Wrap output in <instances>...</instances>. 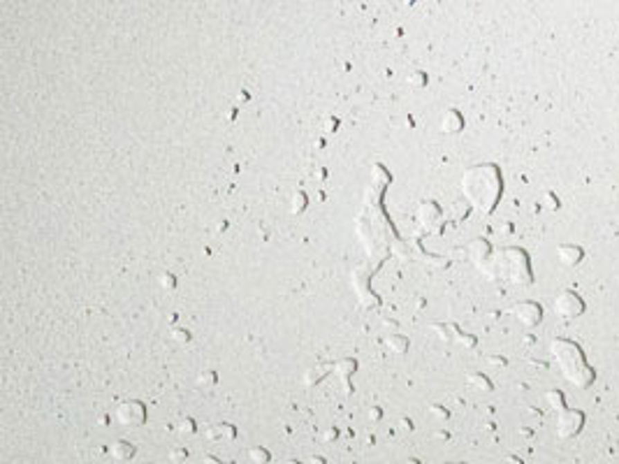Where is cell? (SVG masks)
Masks as SVG:
<instances>
[{"instance_id":"7","label":"cell","mask_w":619,"mask_h":464,"mask_svg":"<svg viewBox=\"0 0 619 464\" xmlns=\"http://www.w3.org/2000/svg\"><path fill=\"white\" fill-rule=\"evenodd\" d=\"M559 258H562V262L564 265H568V267H573V265H577L582 260V249H577V247H571V244H566V247H559Z\"/></svg>"},{"instance_id":"8","label":"cell","mask_w":619,"mask_h":464,"mask_svg":"<svg viewBox=\"0 0 619 464\" xmlns=\"http://www.w3.org/2000/svg\"><path fill=\"white\" fill-rule=\"evenodd\" d=\"M548 402L552 404V407H555V411L559 413V411H564L566 409V402H564V395L559 393V390H552V393H548Z\"/></svg>"},{"instance_id":"6","label":"cell","mask_w":619,"mask_h":464,"mask_svg":"<svg viewBox=\"0 0 619 464\" xmlns=\"http://www.w3.org/2000/svg\"><path fill=\"white\" fill-rule=\"evenodd\" d=\"M512 314L520 318V321H522L524 325H536L538 321H541L543 311H541V307H538V304H534V302H524V304H517V307L512 309Z\"/></svg>"},{"instance_id":"5","label":"cell","mask_w":619,"mask_h":464,"mask_svg":"<svg viewBox=\"0 0 619 464\" xmlns=\"http://www.w3.org/2000/svg\"><path fill=\"white\" fill-rule=\"evenodd\" d=\"M582 425H584V413H580V411H571V409L559 411V436L562 439L575 436L582 429Z\"/></svg>"},{"instance_id":"1","label":"cell","mask_w":619,"mask_h":464,"mask_svg":"<svg viewBox=\"0 0 619 464\" xmlns=\"http://www.w3.org/2000/svg\"><path fill=\"white\" fill-rule=\"evenodd\" d=\"M552 353H555L559 367H562L564 376L573 383L575 388H589L596 379V371L589 367L584 360V353L577 343L568 339H555L552 341Z\"/></svg>"},{"instance_id":"3","label":"cell","mask_w":619,"mask_h":464,"mask_svg":"<svg viewBox=\"0 0 619 464\" xmlns=\"http://www.w3.org/2000/svg\"><path fill=\"white\" fill-rule=\"evenodd\" d=\"M501 265H508V269H503V274L510 278V281L517 283H531V269H529V258L527 253L517 249H510L501 253Z\"/></svg>"},{"instance_id":"2","label":"cell","mask_w":619,"mask_h":464,"mask_svg":"<svg viewBox=\"0 0 619 464\" xmlns=\"http://www.w3.org/2000/svg\"><path fill=\"white\" fill-rule=\"evenodd\" d=\"M464 190L483 211H492L501 195V177L494 165H481L464 179Z\"/></svg>"},{"instance_id":"4","label":"cell","mask_w":619,"mask_h":464,"mask_svg":"<svg viewBox=\"0 0 619 464\" xmlns=\"http://www.w3.org/2000/svg\"><path fill=\"white\" fill-rule=\"evenodd\" d=\"M555 309H557L559 316L575 318V316H582L584 314V302H582L580 295L573 293V290H564V293L557 297Z\"/></svg>"}]
</instances>
